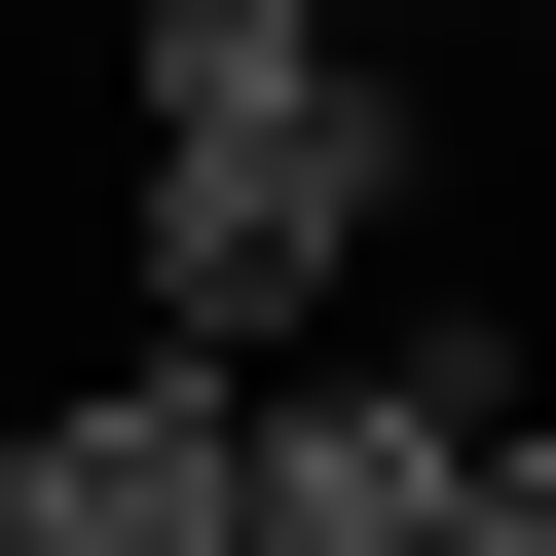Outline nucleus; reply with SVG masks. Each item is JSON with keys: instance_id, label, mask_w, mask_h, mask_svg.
Instances as JSON below:
<instances>
[{"instance_id": "nucleus-1", "label": "nucleus", "mask_w": 556, "mask_h": 556, "mask_svg": "<svg viewBox=\"0 0 556 556\" xmlns=\"http://www.w3.org/2000/svg\"><path fill=\"white\" fill-rule=\"evenodd\" d=\"M0 556H260L223 519V334H112L75 408H0Z\"/></svg>"}, {"instance_id": "nucleus-2", "label": "nucleus", "mask_w": 556, "mask_h": 556, "mask_svg": "<svg viewBox=\"0 0 556 556\" xmlns=\"http://www.w3.org/2000/svg\"><path fill=\"white\" fill-rule=\"evenodd\" d=\"M408 556H556V408H482V445H445V519H408Z\"/></svg>"}]
</instances>
